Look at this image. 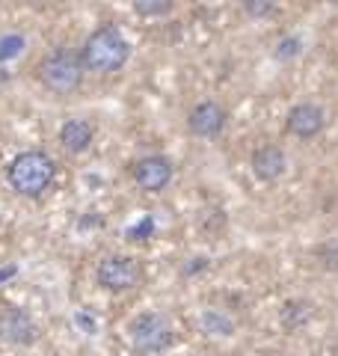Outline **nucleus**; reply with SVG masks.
<instances>
[{
	"label": "nucleus",
	"mask_w": 338,
	"mask_h": 356,
	"mask_svg": "<svg viewBox=\"0 0 338 356\" xmlns=\"http://www.w3.org/2000/svg\"><path fill=\"white\" fill-rule=\"evenodd\" d=\"M95 280L107 291H131L134 285L143 280V267L131 259V255H107L98 264Z\"/></svg>",
	"instance_id": "nucleus-5"
},
{
	"label": "nucleus",
	"mask_w": 338,
	"mask_h": 356,
	"mask_svg": "<svg viewBox=\"0 0 338 356\" xmlns=\"http://www.w3.org/2000/svg\"><path fill=\"white\" fill-rule=\"evenodd\" d=\"M0 339L15 344V348H27L39 339V327L24 309H6L0 315Z\"/></svg>",
	"instance_id": "nucleus-7"
},
{
	"label": "nucleus",
	"mask_w": 338,
	"mask_h": 356,
	"mask_svg": "<svg viewBox=\"0 0 338 356\" xmlns=\"http://www.w3.org/2000/svg\"><path fill=\"white\" fill-rule=\"evenodd\" d=\"M21 48H24V39L21 36H3L0 39V60L15 57V54H21Z\"/></svg>",
	"instance_id": "nucleus-17"
},
{
	"label": "nucleus",
	"mask_w": 338,
	"mask_h": 356,
	"mask_svg": "<svg viewBox=\"0 0 338 356\" xmlns=\"http://www.w3.org/2000/svg\"><path fill=\"white\" fill-rule=\"evenodd\" d=\"M131 341L134 348L145 356H154V353H163L169 344H172V327L163 315H140L137 321L131 324Z\"/></svg>",
	"instance_id": "nucleus-4"
},
{
	"label": "nucleus",
	"mask_w": 338,
	"mask_h": 356,
	"mask_svg": "<svg viewBox=\"0 0 338 356\" xmlns=\"http://www.w3.org/2000/svg\"><path fill=\"white\" fill-rule=\"evenodd\" d=\"M154 232V220L152 217H143V222H137L134 229H128V238L131 241H149Z\"/></svg>",
	"instance_id": "nucleus-18"
},
{
	"label": "nucleus",
	"mask_w": 338,
	"mask_h": 356,
	"mask_svg": "<svg viewBox=\"0 0 338 356\" xmlns=\"http://www.w3.org/2000/svg\"><path fill=\"white\" fill-rule=\"evenodd\" d=\"M134 181L145 193H161L172 181V163L163 154H145V158L134 163Z\"/></svg>",
	"instance_id": "nucleus-6"
},
{
	"label": "nucleus",
	"mask_w": 338,
	"mask_h": 356,
	"mask_svg": "<svg viewBox=\"0 0 338 356\" xmlns=\"http://www.w3.org/2000/svg\"><path fill=\"white\" fill-rule=\"evenodd\" d=\"M83 57L72 48H54L48 57L39 63V81L45 89H51L54 95H72L83 83Z\"/></svg>",
	"instance_id": "nucleus-3"
},
{
	"label": "nucleus",
	"mask_w": 338,
	"mask_h": 356,
	"mask_svg": "<svg viewBox=\"0 0 338 356\" xmlns=\"http://www.w3.org/2000/svg\"><path fill=\"white\" fill-rule=\"evenodd\" d=\"M312 318V306L309 303H285V309H282V324H285L288 330H297L303 327L306 321Z\"/></svg>",
	"instance_id": "nucleus-12"
},
{
	"label": "nucleus",
	"mask_w": 338,
	"mask_h": 356,
	"mask_svg": "<svg viewBox=\"0 0 338 356\" xmlns=\"http://www.w3.org/2000/svg\"><path fill=\"white\" fill-rule=\"evenodd\" d=\"M77 324H81L86 332H95V318H89L86 312H77Z\"/></svg>",
	"instance_id": "nucleus-20"
},
{
	"label": "nucleus",
	"mask_w": 338,
	"mask_h": 356,
	"mask_svg": "<svg viewBox=\"0 0 338 356\" xmlns=\"http://www.w3.org/2000/svg\"><path fill=\"white\" fill-rule=\"evenodd\" d=\"M81 57H83V65L89 72L113 74V72L125 69V63L131 57V44H128L125 36H122L119 27L104 24V27H98L86 36Z\"/></svg>",
	"instance_id": "nucleus-1"
},
{
	"label": "nucleus",
	"mask_w": 338,
	"mask_h": 356,
	"mask_svg": "<svg viewBox=\"0 0 338 356\" xmlns=\"http://www.w3.org/2000/svg\"><path fill=\"white\" fill-rule=\"evenodd\" d=\"M276 9V0H243V13L250 18H264Z\"/></svg>",
	"instance_id": "nucleus-15"
},
{
	"label": "nucleus",
	"mask_w": 338,
	"mask_h": 356,
	"mask_svg": "<svg viewBox=\"0 0 338 356\" xmlns=\"http://www.w3.org/2000/svg\"><path fill=\"white\" fill-rule=\"evenodd\" d=\"M95 137V131L92 125H89L86 119H69L65 125L60 128V143H63V149L65 152H72V154H81L89 149V143H92Z\"/></svg>",
	"instance_id": "nucleus-11"
},
{
	"label": "nucleus",
	"mask_w": 338,
	"mask_h": 356,
	"mask_svg": "<svg viewBox=\"0 0 338 356\" xmlns=\"http://www.w3.org/2000/svg\"><path fill=\"white\" fill-rule=\"evenodd\" d=\"M330 3H335V6H338V0H330Z\"/></svg>",
	"instance_id": "nucleus-22"
},
{
	"label": "nucleus",
	"mask_w": 338,
	"mask_h": 356,
	"mask_svg": "<svg viewBox=\"0 0 338 356\" xmlns=\"http://www.w3.org/2000/svg\"><path fill=\"white\" fill-rule=\"evenodd\" d=\"M54 175H56L54 161L39 149L21 152L18 158H13V163L6 166L9 187L27 199H39V196L48 193L51 184H54Z\"/></svg>",
	"instance_id": "nucleus-2"
},
{
	"label": "nucleus",
	"mask_w": 338,
	"mask_h": 356,
	"mask_svg": "<svg viewBox=\"0 0 338 356\" xmlns=\"http://www.w3.org/2000/svg\"><path fill=\"white\" fill-rule=\"evenodd\" d=\"M187 125L196 137H217L225 128V110L217 102H199L187 116Z\"/></svg>",
	"instance_id": "nucleus-8"
},
{
	"label": "nucleus",
	"mask_w": 338,
	"mask_h": 356,
	"mask_svg": "<svg viewBox=\"0 0 338 356\" xmlns=\"http://www.w3.org/2000/svg\"><path fill=\"white\" fill-rule=\"evenodd\" d=\"M15 273H18V267H15V264H6V267H0V285H3L6 280H13Z\"/></svg>",
	"instance_id": "nucleus-21"
},
{
	"label": "nucleus",
	"mask_w": 338,
	"mask_h": 356,
	"mask_svg": "<svg viewBox=\"0 0 338 356\" xmlns=\"http://www.w3.org/2000/svg\"><path fill=\"white\" fill-rule=\"evenodd\" d=\"M321 259H323V267L338 270V243H326V247L321 250Z\"/></svg>",
	"instance_id": "nucleus-19"
},
{
	"label": "nucleus",
	"mask_w": 338,
	"mask_h": 356,
	"mask_svg": "<svg viewBox=\"0 0 338 356\" xmlns=\"http://www.w3.org/2000/svg\"><path fill=\"white\" fill-rule=\"evenodd\" d=\"M202 327H205L208 332H214V336H232V330H234V324L225 315H220V312H205L202 315Z\"/></svg>",
	"instance_id": "nucleus-13"
},
{
	"label": "nucleus",
	"mask_w": 338,
	"mask_h": 356,
	"mask_svg": "<svg viewBox=\"0 0 338 356\" xmlns=\"http://www.w3.org/2000/svg\"><path fill=\"white\" fill-rule=\"evenodd\" d=\"M288 131L294 134V137H303V140L318 137V134L323 131V110L318 104H309V102L291 107V113H288Z\"/></svg>",
	"instance_id": "nucleus-9"
},
{
	"label": "nucleus",
	"mask_w": 338,
	"mask_h": 356,
	"mask_svg": "<svg viewBox=\"0 0 338 356\" xmlns=\"http://www.w3.org/2000/svg\"><path fill=\"white\" fill-rule=\"evenodd\" d=\"M300 48H303V42H300L297 36L282 39V42L276 44V60H294L297 54H300Z\"/></svg>",
	"instance_id": "nucleus-16"
},
{
	"label": "nucleus",
	"mask_w": 338,
	"mask_h": 356,
	"mask_svg": "<svg viewBox=\"0 0 338 356\" xmlns=\"http://www.w3.org/2000/svg\"><path fill=\"white\" fill-rule=\"evenodd\" d=\"M285 166H288L285 152L279 146H261L252 154V172H255V178H261V181H276V178H282Z\"/></svg>",
	"instance_id": "nucleus-10"
},
{
	"label": "nucleus",
	"mask_w": 338,
	"mask_h": 356,
	"mask_svg": "<svg viewBox=\"0 0 338 356\" xmlns=\"http://www.w3.org/2000/svg\"><path fill=\"white\" fill-rule=\"evenodd\" d=\"M175 0H131V6L137 9L140 15L145 18H157V15H166L172 9Z\"/></svg>",
	"instance_id": "nucleus-14"
}]
</instances>
